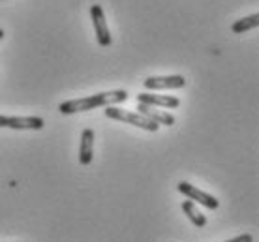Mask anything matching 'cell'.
Returning <instances> with one entry per match:
<instances>
[{
  "label": "cell",
  "mask_w": 259,
  "mask_h": 242,
  "mask_svg": "<svg viewBox=\"0 0 259 242\" xmlns=\"http://www.w3.org/2000/svg\"><path fill=\"white\" fill-rule=\"evenodd\" d=\"M177 190L181 191V193H184L188 199H195L197 203H201L203 207H207V209H210V210L218 209V199H216V197L210 196V193H205V191L197 190V188L192 186L190 182H179L177 184Z\"/></svg>",
  "instance_id": "6"
},
{
  "label": "cell",
  "mask_w": 259,
  "mask_h": 242,
  "mask_svg": "<svg viewBox=\"0 0 259 242\" xmlns=\"http://www.w3.org/2000/svg\"><path fill=\"white\" fill-rule=\"evenodd\" d=\"M105 117L109 118H115V120H122L126 124H132V126H137V128H141V130H147V131H156L160 126L149 120V118H145L143 115L139 113H132V111H124V109H118V107H107L105 109Z\"/></svg>",
  "instance_id": "2"
},
{
  "label": "cell",
  "mask_w": 259,
  "mask_h": 242,
  "mask_svg": "<svg viewBox=\"0 0 259 242\" xmlns=\"http://www.w3.org/2000/svg\"><path fill=\"white\" fill-rule=\"evenodd\" d=\"M257 25H259V15L257 13H252V15H248L244 19L235 21L233 25H231V30H233L235 34H244V32H248V30L255 28Z\"/></svg>",
  "instance_id": "10"
},
{
  "label": "cell",
  "mask_w": 259,
  "mask_h": 242,
  "mask_svg": "<svg viewBox=\"0 0 259 242\" xmlns=\"http://www.w3.org/2000/svg\"><path fill=\"white\" fill-rule=\"evenodd\" d=\"M4 38V30H2V28H0V39Z\"/></svg>",
  "instance_id": "13"
},
{
  "label": "cell",
  "mask_w": 259,
  "mask_h": 242,
  "mask_svg": "<svg viewBox=\"0 0 259 242\" xmlns=\"http://www.w3.org/2000/svg\"><path fill=\"white\" fill-rule=\"evenodd\" d=\"M92 151H94V131L91 128L83 130L81 133V147H79V162L81 165H89L92 162Z\"/></svg>",
  "instance_id": "9"
},
{
  "label": "cell",
  "mask_w": 259,
  "mask_h": 242,
  "mask_svg": "<svg viewBox=\"0 0 259 242\" xmlns=\"http://www.w3.org/2000/svg\"><path fill=\"white\" fill-rule=\"evenodd\" d=\"M46 120L39 117H2L0 115V128L12 130H41Z\"/></svg>",
  "instance_id": "4"
},
{
  "label": "cell",
  "mask_w": 259,
  "mask_h": 242,
  "mask_svg": "<svg viewBox=\"0 0 259 242\" xmlns=\"http://www.w3.org/2000/svg\"><path fill=\"white\" fill-rule=\"evenodd\" d=\"M126 100H128V92L126 90L98 92V94H92V96H87V98L64 102V104L59 105V111L62 115H73V113L91 111V109H96V107H109V105L120 104V102H126Z\"/></svg>",
  "instance_id": "1"
},
{
  "label": "cell",
  "mask_w": 259,
  "mask_h": 242,
  "mask_svg": "<svg viewBox=\"0 0 259 242\" xmlns=\"http://www.w3.org/2000/svg\"><path fill=\"white\" fill-rule=\"evenodd\" d=\"M137 111L139 115H143L145 118H149L152 122L160 126H173L175 124V117L173 115H169L167 111H162V109H156V107H150V105H145V104H137Z\"/></svg>",
  "instance_id": "7"
},
{
  "label": "cell",
  "mask_w": 259,
  "mask_h": 242,
  "mask_svg": "<svg viewBox=\"0 0 259 242\" xmlns=\"http://www.w3.org/2000/svg\"><path fill=\"white\" fill-rule=\"evenodd\" d=\"M227 242H253V236L244 233V235L237 236V238H231V240H227Z\"/></svg>",
  "instance_id": "12"
},
{
  "label": "cell",
  "mask_w": 259,
  "mask_h": 242,
  "mask_svg": "<svg viewBox=\"0 0 259 242\" xmlns=\"http://www.w3.org/2000/svg\"><path fill=\"white\" fill-rule=\"evenodd\" d=\"M186 85V79L182 75H163V77H147L143 81V86L149 90H173L182 88Z\"/></svg>",
  "instance_id": "5"
},
{
  "label": "cell",
  "mask_w": 259,
  "mask_h": 242,
  "mask_svg": "<svg viewBox=\"0 0 259 242\" xmlns=\"http://www.w3.org/2000/svg\"><path fill=\"white\" fill-rule=\"evenodd\" d=\"M182 210L186 212V216L190 218V222L194 223V225H197V227H205V225H207V218L201 214L199 210H197V207H195L192 201H184V203H182Z\"/></svg>",
  "instance_id": "11"
},
{
  "label": "cell",
  "mask_w": 259,
  "mask_h": 242,
  "mask_svg": "<svg viewBox=\"0 0 259 242\" xmlns=\"http://www.w3.org/2000/svg\"><path fill=\"white\" fill-rule=\"evenodd\" d=\"M91 17H92L94 30H96L98 43H100L102 47H109L111 45V34H109V28H107L104 8L100 6V4H94V6L91 8Z\"/></svg>",
  "instance_id": "3"
},
{
  "label": "cell",
  "mask_w": 259,
  "mask_h": 242,
  "mask_svg": "<svg viewBox=\"0 0 259 242\" xmlns=\"http://www.w3.org/2000/svg\"><path fill=\"white\" fill-rule=\"evenodd\" d=\"M137 104H145L150 107H169L175 109L181 105V100L175 96H162V94H137Z\"/></svg>",
  "instance_id": "8"
}]
</instances>
